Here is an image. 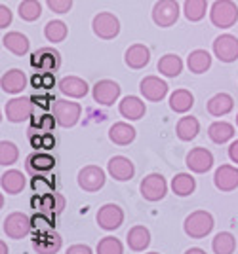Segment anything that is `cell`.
<instances>
[{"mask_svg": "<svg viewBox=\"0 0 238 254\" xmlns=\"http://www.w3.org/2000/svg\"><path fill=\"white\" fill-rule=\"evenodd\" d=\"M214 216L208 211H195L185 218L183 230L191 239H202L214 230Z\"/></svg>", "mask_w": 238, "mask_h": 254, "instance_id": "obj_1", "label": "cell"}, {"mask_svg": "<svg viewBox=\"0 0 238 254\" xmlns=\"http://www.w3.org/2000/svg\"><path fill=\"white\" fill-rule=\"evenodd\" d=\"M210 21L219 29H231L238 21V6L233 0H216L210 8Z\"/></svg>", "mask_w": 238, "mask_h": 254, "instance_id": "obj_2", "label": "cell"}, {"mask_svg": "<svg viewBox=\"0 0 238 254\" xmlns=\"http://www.w3.org/2000/svg\"><path fill=\"white\" fill-rule=\"evenodd\" d=\"M2 230L10 239H23L33 230V220L25 212H11L4 218Z\"/></svg>", "mask_w": 238, "mask_h": 254, "instance_id": "obj_3", "label": "cell"}, {"mask_svg": "<svg viewBox=\"0 0 238 254\" xmlns=\"http://www.w3.org/2000/svg\"><path fill=\"white\" fill-rule=\"evenodd\" d=\"M92 29H94V34L99 36L101 40H113V38L119 36L120 21L119 17L111 11H99L92 21Z\"/></svg>", "mask_w": 238, "mask_h": 254, "instance_id": "obj_4", "label": "cell"}, {"mask_svg": "<svg viewBox=\"0 0 238 254\" xmlns=\"http://www.w3.org/2000/svg\"><path fill=\"white\" fill-rule=\"evenodd\" d=\"M179 13L181 10H179L177 0H158L152 8V21L162 29H168L175 25V21L179 19Z\"/></svg>", "mask_w": 238, "mask_h": 254, "instance_id": "obj_5", "label": "cell"}, {"mask_svg": "<svg viewBox=\"0 0 238 254\" xmlns=\"http://www.w3.org/2000/svg\"><path fill=\"white\" fill-rule=\"evenodd\" d=\"M139 191L143 195V199H147V201H160L168 193L166 179L158 173H151V175H147L145 179L141 180Z\"/></svg>", "mask_w": 238, "mask_h": 254, "instance_id": "obj_6", "label": "cell"}, {"mask_svg": "<svg viewBox=\"0 0 238 254\" xmlns=\"http://www.w3.org/2000/svg\"><path fill=\"white\" fill-rule=\"evenodd\" d=\"M4 114H6V120L11 124H21L25 120H29L33 116V99H29V97L11 99L4 106Z\"/></svg>", "mask_w": 238, "mask_h": 254, "instance_id": "obj_7", "label": "cell"}, {"mask_svg": "<svg viewBox=\"0 0 238 254\" xmlns=\"http://www.w3.org/2000/svg\"><path fill=\"white\" fill-rule=\"evenodd\" d=\"M105 171L98 167V165H86L78 171V186L84 191H99L103 186H105Z\"/></svg>", "mask_w": 238, "mask_h": 254, "instance_id": "obj_8", "label": "cell"}, {"mask_svg": "<svg viewBox=\"0 0 238 254\" xmlns=\"http://www.w3.org/2000/svg\"><path fill=\"white\" fill-rule=\"evenodd\" d=\"M80 114H82V108H80L78 103L63 101V99H59V101L54 103V116L61 127L76 126L78 120H80Z\"/></svg>", "mask_w": 238, "mask_h": 254, "instance_id": "obj_9", "label": "cell"}, {"mask_svg": "<svg viewBox=\"0 0 238 254\" xmlns=\"http://www.w3.org/2000/svg\"><path fill=\"white\" fill-rule=\"evenodd\" d=\"M212 48L221 63H233L238 59V38L235 34H219Z\"/></svg>", "mask_w": 238, "mask_h": 254, "instance_id": "obj_10", "label": "cell"}, {"mask_svg": "<svg viewBox=\"0 0 238 254\" xmlns=\"http://www.w3.org/2000/svg\"><path fill=\"white\" fill-rule=\"evenodd\" d=\"M96 218H98V224L101 230L113 232V230H119L122 222H124V211L115 203H107L98 211Z\"/></svg>", "mask_w": 238, "mask_h": 254, "instance_id": "obj_11", "label": "cell"}, {"mask_svg": "<svg viewBox=\"0 0 238 254\" xmlns=\"http://www.w3.org/2000/svg\"><path fill=\"white\" fill-rule=\"evenodd\" d=\"M94 101L98 105L111 106L119 101L120 97V85L115 80H99L98 84L94 85Z\"/></svg>", "mask_w": 238, "mask_h": 254, "instance_id": "obj_12", "label": "cell"}, {"mask_svg": "<svg viewBox=\"0 0 238 254\" xmlns=\"http://www.w3.org/2000/svg\"><path fill=\"white\" fill-rule=\"evenodd\" d=\"M139 91L147 101L158 103L168 95V84L160 80L158 76H145L139 84Z\"/></svg>", "mask_w": 238, "mask_h": 254, "instance_id": "obj_13", "label": "cell"}, {"mask_svg": "<svg viewBox=\"0 0 238 254\" xmlns=\"http://www.w3.org/2000/svg\"><path fill=\"white\" fill-rule=\"evenodd\" d=\"M187 167L193 171V173H208V171L214 167V154L208 148H193L187 154Z\"/></svg>", "mask_w": 238, "mask_h": 254, "instance_id": "obj_14", "label": "cell"}, {"mask_svg": "<svg viewBox=\"0 0 238 254\" xmlns=\"http://www.w3.org/2000/svg\"><path fill=\"white\" fill-rule=\"evenodd\" d=\"M59 63H61V57L52 48H42V50L34 52L33 59H31V64L34 68H38L40 72H54L57 70Z\"/></svg>", "mask_w": 238, "mask_h": 254, "instance_id": "obj_15", "label": "cell"}, {"mask_svg": "<svg viewBox=\"0 0 238 254\" xmlns=\"http://www.w3.org/2000/svg\"><path fill=\"white\" fill-rule=\"evenodd\" d=\"M107 171L115 180L126 182V180H131L133 173H135V167H133L131 159L124 158V156H115V158L109 159Z\"/></svg>", "mask_w": 238, "mask_h": 254, "instance_id": "obj_16", "label": "cell"}, {"mask_svg": "<svg viewBox=\"0 0 238 254\" xmlns=\"http://www.w3.org/2000/svg\"><path fill=\"white\" fill-rule=\"evenodd\" d=\"M214 184L217 190L233 191L238 188V169L235 165H221L216 169L214 175Z\"/></svg>", "mask_w": 238, "mask_h": 254, "instance_id": "obj_17", "label": "cell"}, {"mask_svg": "<svg viewBox=\"0 0 238 254\" xmlns=\"http://www.w3.org/2000/svg\"><path fill=\"white\" fill-rule=\"evenodd\" d=\"M27 82L29 80H27V74L23 70H19V68H10V70H6L2 74L0 85H2V91L15 95V93H23V89L27 87Z\"/></svg>", "mask_w": 238, "mask_h": 254, "instance_id": "obj_18", "label": "cell"}, {"mask_svg": "<svg viewBox=\"0 0 238 254\" xmlns=\"http://www.w3.org/2000/svg\"><path fill=\"white\" fill-rule=\"evenodd\" d=\"M119 112L122 114V118L130 120V122H135V120H141L147 112V106L141 101L139 97L135 95H128L120 101L119 105Z\"/></svg>", "mask_w": 238, "mask_h": 254, "instance_id": "obj_19", "label": "cell"}, {"mask_svg": "<svg viewBox=\"0 0 238 254\" xmlns=\"http://www.w3.org/2000/svg\"><path fill=\"white\" fill-rule=\"evenodd\" d=\"M124 61L130 68L139 70L143 66H147L149 61H151V50L145 44H133L124 53Z\"/></svg>", "mask_w": 238, "mask_h": 254, "instance_id": "obj_20", "label": "cell"}, {"mask_svg": "<svg viewBox=\"0 0 238 254\" xmlns=\"http://www.w3.org/2000/svg\"><path fill=\"white\" fill-rule=\"evenodd\" d=\"M59 91L73 99H82L88 95L90 85L86 84V80H82L78 76H65L59 80Z\"/></svg>", "mask_w": 238, "mask_h": 254, "instance_id": "obj_21", "label": "cell"}, {"mask_svg": "<svg viewBox=\"0 0 238 254\" xmlns=\"http://www.w3.org/2000/svg\"><path fill=\"white\" fill-rule=\"evenodd\" d=\"M2 46L11 52L13 55H25V53L29 52V48H31V42H29V38L21 34V32L17 31H11V32H6L4 36H2Z\"/></svg>", "mask_w": 238, "mask_h": 254, "instance_id": "obj_22", "label": "cell"}, {"mask_svg": "<svg viewBox=\"0 0 238 254\" xmlns=\"http://www.w3.org/2000/svg\"><path fill=\"white\" fill-rule=\"evenodd\" d=\"M109 138L119 146H128L135 140V127H131L126 122H117L109 129Z\"/></svg>", "mask_w": 238, "mask_h": 254, "instance_id": "obj_23", "label": "cell"}, {"mask_svg": "<svg viewBox=\"0 0 238 254\" xmlns=\"http://www.w3.org/2000/svg\"><path fill=\"white\" fill-rule=\"evenodd\" d=\"M128 247L135 253H143L151 245V232L145 226H133L126 235Z\"/></svg>", "mask_w": 238, "mask_h": 254, "instance_id": "obj_24", "label": "cell"}, {"mask_svg": "<svg viewBox=\"0 0 238 254\" xmlns=\"http://www.w3.org/2000/svg\"><path fill=\"white\" fill-rule=\"evenodd\" d=\"M33 205H36L42 212L48 214H59L65 209V197L61 193H44L40 199H33Z\"/></svg>", "mask_w": 238, "mask_h": 254, "instance_id": "obj_25", "label": "cell"}, {"mask_svg": "<svg viewBox=\"0 0 238 254\" xmlns=\"http://www.w3.org/2000/svg\"><path fill=\"white\" fill-rule=\"evenodd\" d=\"M0 186H2V190L6 191V193L15 195V193L23 191V188H25V175H23L21 171H17V169L6 171V173H2Z\"/></svg>", "mask_w": 238, "mask_h": 254, "instance_id": "obj_26", "label": "cell"}, {"mask_svg": "<svg viewBox=\"0 0 238 254\" xmlns=\"http://www.w3.org/2000/svg\"><path fill=\"white\" fill-rule=\"evenodd\" d=\"M233 108H235V101L229 93H217L208 101V112L216 118L227 116Z\"/></svg>", "mask_w": 238, "mask_h": 254, "instance_id": "obj_27", "label": "cell"}, {"mask_svg": "<svg viewBox=\"0 0 238 254\" xmlns=\"http://www.w3.org/2000/svg\"><path fill=\"white\" fill-rule=\"evenodd\" d=\"M195 105V95L189 89H175L170 95V108L177 114L189 112Z\"/></svg>", "mask_w": 238, "mask_h": 254, "instance_id": "obj_28", "label": "cell"}, {"mask_svg": "<svg viewBox=\"0 0 238 254\" xmlns=\"http://www.w3.org/2000/svg\"><path fill=\"white\" fill-rule=\"evenodd\" d=\"M187 66L195 74H204L206 70L212 66V55L206 50H195V52L189 53V57H187Z\"/></svg>", "mask_w": 238, "mask_h": 254, "instance_id": "obj_29", "label": "cell"}, {"mask_svg": "<svg viewBox=\"0 0 238 254\" xmlns=\"http://www.w3.org/2000/svg\"><path fill=\"white\" fill-rule=\"evenodd\" d=\"M158 72L168 78H175L183 72V61L179 55L175 53H166L164 57H160L158 61Z\"/></svg>", "mask_w": 238, "mask_h": 254, "instance_id": "obj_30", "label": "cell"}, {"mask_svg": "<svg viewBox=\"0 0 238 254\" xmlns=\"http://www.w3.org/2000/svg\"><path fill=\"white\" fill-rule=\"evenodd\" d=\"M208 137L212 138L216 144H225L235 137V126L229 122H214L208 127Z\"/></svg>", "mask_w": 238, "mask_h": 254, "instance_id": "obj_31", "label": "cell"}, {"mask_svg": "<svg viewBox=\"0 0 238 254\" xmlns=\"http://www.w3.org/2000/svg\"><path fill=\"white\" fill-rule=\"evenodd\" d=\"M34 249L38 254H55L61 249V237L57 233H42L40 237L34 239Z\"/></svg>", "mask_w": 238, "mask_h": 254, "instance_id": "obj_32", "label": "cell"}, {"mask_svg": "<svg viewBox=\"0 0 238 254\" xmlns=\"http://www.w3.org/2000/svg\"><path fill=\"white\" fill-rule=\"evenodd\" d=\"M175 133L185 142L187 140H193L200 133V124H198V120L195 116H183L177 122V126H175Z\"/></svg>", "mask_w": 238, "mask_h": 254, "instance_id": "obj_33", "label": "cell"}, {"mask_svg": "<svg viewBox=\"0 0 238 254\" xmlns=\"http://www.w3.org/2000/svg\"><path fill=\"white\" fill-rule=\"evenodd\" d=\"M196 188V180L193 175H189V173H179V175H175L172 179V190L175 195H179V197H187V195H191Z\"/></svg>", "mask_w": 238, "mask_h": 254, "instance_id": "obj_34", "label": "cell"}, {"mask_svg": "<svg viewBox=\"0 0 238 254\" xmlns=\"http://www.w3.org/2000/svg\"><path fill=\"white\" fill-rule=\"evenodd\" d=\"M55 167V159L46 152H36L27 158V169L31 173H46Z\"/></svg>", "mask_w": 238, "mask_h": 254, "instance_id": "obj_35", "label": "cell"}, {"mask_svg": "<svg viewBox=\"0 0 238 254\" xmlns=\"http://www.w3.org/2000/svg\"><path fill=\"white\" fill-rule=\"evenodd\" d=\"M214 254H233L237 251V239L231 232H219L212 241Z\"/></svg>", "mask_w": 238, "mask_h": 254, "instance_id": "obj_36", "label": "cell"}, {"mask_svg": "<svg viewBox=\"0 0 238 254\" xmlns=\"http://www.w3.org/2000/svg\"><path fill=\"white\" fill-rule=\"evenodd\" d=\"M208 11V2L206 0H185L183 4V13L189 21H200L206 17Z\"/></svg>", "mask_w": 238, "mask_h": 254, "instance_id": "obj_37", "label": "cell"}, {"mask_svg": "<svg viewBox=\"0 0 238 254\" xmlns=\"http://www.w3.org/2000/svg\"><path fill=\"white\" fill-rule=\"evenodd\" d=\"M67 34H69V29H67L65 23L59 21V19H54V21H50L44 27V36H46L48 42L52 44L63 42L67 38Z\"/></svg>", "mask_w": 238, "mask_h": 254, "instance_id": "obj_38", "label": "cell"}, {"mask_svg": "<svg viewBox=\"0 0 238 254\" xmlns=\"http://www.w3.org/2000/svg\"><path fill=\"white\" fill-rule=\"evenodd\" d=\"M17 11L23 21H36L42 15V6L38 0H23Z\"/></svg>", "mask_w": 238, "mask_h": 254, "instance_id": "obj_39", "label": "cell"}, {"mask_svg": "<svg viewBox=\"0 0 238 254\" xmlns=\"http://www.w3.org/2000/svg\"><path fill=\"white\" fill-rule=\"evenodd\" d=\"M19 158V150L17 146L10 142V140H2L0 142V165L8 167V165H13Z\"/></svg>", "mask_w": 238, "mask_h": 254, "instance_id": "obj_40", "label": "cell"}, {"mask_svg": "<svg viewBox=\"0 0 238 254\" xmlns=\"http://www.w3.org/2000/svg\"><path fill=\"white\" fill-rule=\"evenodd\" d=\"M98 254H124V247L120 243L117 237H103L99 239L98 249H96Z\"/></svg>", "mask_w": 238, "mask_h": 254, "instance_id": "obj_41", "label": "cell"}, {"mask_svg": "<svg viewBox=\"0 0 238 254\" xmlns=\"http://www.w3.org/2000/svg\"><path fill=\"white\" fill-rule=\"evenodd\" d=\"M46 4L55 13H69L73 8V0H46Z\"/></svg>", "mask_w": 238, "mask_h": 254, "instance_id": "obj_42", "label": "cell"}, {"mask_svg": "<svg viewBox=\"0 0 238 254\" xmlns=\"http://www.w3.org/2000/svg\"><path fill=\"white\" fill-rule=\"evenodd\" d=\"M55 144V138L50 135V133H42L40 137H33V146H36V148H54Z\"/></svg>", "mask_w": 238, "mask_h": 254, "instance_id": "obj_43", "label": "cell"}, {"mask_svg": "<svg viewBox=\"0 0 238 254\" xmlns=\"http://www.w3.org/2000/svg\"><path fill=\"white\" fill-rule=\"evenodd\" d=\"M33 228H36L38 232H50L52 230V224L46 220V216L44 214H38V216H34L33 218Z\"/></svg>", "mask_w": 238, "mask_h": 254, "instance_id": "obj_44", "label": "cell"}, {"mask_svg": "<svg viewBox=\"0 0 238 254\" xmlns=\"http://www.w3.org/2000/svg\"><path fill=\"white\" fill-rule=\"evenodd\" d=\"M11 23V10L8 6H0V29H6Z\"/></svg>", "mask_w": 238, "mask_h": 254, "instance_id": "obj_45", "label": "cell"}, {"mask_svg": "<svg viewBox=\"0 0 238 254\" xmlns=\"http://www.w3.org/2000/svg\"><path fill=\"white\" fill-rule=\"evenodd\" d=\"M65 254H94V253H92V249L88 245H73V247L67 249Z\"/></svg>", "mask_w": 238, "mask_h": 254, "instance_id": "obj_46", "label": "cell"}, {"mask_svg": "<svg viewBox=\"0 0 238 254\" xmlns=\"http://www.w3.org/2000/svg\"><path fill=\"white\" fill-rule=\"evenodd\" d=\"M229 158L233 163H238V138L235 142H231V146H229Z\"/></svg>", "mask_w": 238, "mask_h": 254, "instance_id": "obj_47", "label": "cell"}, {"mask_svg": "<svg viewBox=\"0 0 238 254\" xmlns=\"http://www.w3.org/2000/svg\"><path fill=\"white\" fill-rule=\"evenodd\" d=\"M185 254H206V251H202V249H198V247H193V249L185 251Z\"/></svg>", "mask_w": 238, "mask_h": 254, "instance_id": "obj_48", "label": "cell"}, {"mask_svg": "<svg viewBox=\"0 0 238 254\" xmlns=\"http://www.w3.org/2000/svg\"><path fill=\"white\" fill-rule=\"evenodd\" d=\"M0 254H8V247L4 241H0Z\"/></svg>", "mask_w": 238, "mask_h": 254, "instance_id": "obj_49", "label": "cell"}, {"mask_svg": "<svg viewBox=\"0 0 238 254\" xmlns=\"http://www.w3.org/2000/svg\"><path fill=\"white\" fill-rule=\"evenodd\" d=\"M237 126H238V114H237Z\"/></svg>", "mask_w": 238, "mask_h": 254, "instance_id": "obj_50", "label": "cell"}, {"mask_svg": "<svg viewBox=\"0 0 238 254\" xmlns=\"http://www.w3.org/2000/svg\"><path fill=\"white\" fill-rule=\"evenodd\" d=\"M149 254H158V253H149Z\"/></svg>", "mask_w": 238, "mask_h": 254, "instance_id": "obj_51", "label": "cell"}]
</instances>
